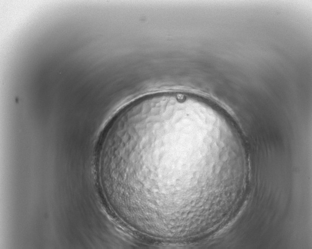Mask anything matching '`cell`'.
Instances as JSON below:
<instances>
[{
  "mask_svg": "<svg viewBox=\"0 0 312 249\" xmlns=\"http://www.w3.org/2000/svg\"><path fill=\"white\" fill-rule=\"evenodd\" d=\"M211 149L196 101L157 103L132 114L119 151L121 176L140 200L154 192L155 200L172 207L176 188L195 183L207 165Z\"/></svg>",
  "mask_w": 312,
  "mask_h": 249,
  "instance_id": "6da1fadb",
  "label": "cell"
}]
</instances>
